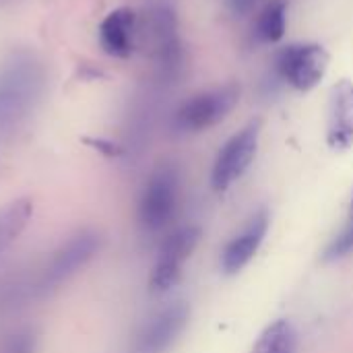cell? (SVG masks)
<instances>
[{"instance_id":"17","label":"cell","mask_w":353,"mask_h":353,"mask_svg":"<svg viewBox=\"0 0 353 353\" xmlns=\"http://www.w3.org/2000/svg\"><path fill=\"white\" fill-rule=\"evenodd\" d=\"M350 252H353V199H352V209H350V219H347V225L345 230L327 246L325 250V261H337V259H343L347 256Z\"/></svg>"},{"instance_id":"16","label":"cell","mask_w":353,"mask_h":353,"mask_svg":"<svg viewBox=\"0 0 353 353\" xmlns=\"http://www.w3.org/2000/svg\"><path fill=\"white\" fill-rule=\"evenodd\" d=\"M37 335L33 329H19L0 341V353H35Z\"/></svg>"},{"instance_id":"11","label":"cell","mask_w":353,"mask_h":353,"mask_svg":"<svg viewBox=\"0 0 353 353\" xmlns=\"http://www.w3.org/2000/svg\"><path fill=\"white\" fill-rule=\"evenodd\" d=\"M267 230H269V213L263 209L248 221V225L236 238H232L225 244L221 252V269L225 275L240 273L252 261V256L256 254V250L265 240Z\"/></svg>"},{"instance_id":"7","label":"cell","mask_w":353,"mask_h":353,"mask_svg":"<svg viewBox=\"0 0 353 353\" xmlns=\"http://www.w3.org/2000/svg\"><path fill=\"white\" fill-rule=\"evenodd\" d=\"M199 242H201V230L194 225L180 228L161 242L149 279V288L153 294H165L180 281L184 263L190 259Z\"/></svg>"},{"instance_id":"2","label":"cell","mask_w":353,"mask_h":353,"mask_svg":"<svg viewBox=\"0 0 353 353\" xmlns=\"http://www.w3.org/2000/svg\"><path fill=\"white\" fill-rule=\"evenodd\" d=\"M101 238L93 230H81L62 242L52 256L41 267L33 285H29V294L35 298H48L58 292L68 279H72L81 269H85L91 259L99 252Z\"/></svg>"},{"instance_id":"5","label":"cell","mask_w":353,"mask_h":353,"mask_svg":"<svg viewBox=\"0 0 353 353\" xmlns=\"http://www.w3.org/2000/svg\"><path fill=\"white\" fill-rule=\"evenodd\" d=\"M331 56L321 43H292L279 50L275 66L279 77L296 91H312L327 74Z\"/></svg>"},{"instance_id":"1","label":"cell","mask_w":353,"mask_h":353,"mask_svg":"<svg viewBox=\"0 0 353 353\" xmlns=\"http://www.w3.org/2000/svg\"><path fill=\"white\" fill-rule=\"evenodd\" d=\"M46 85V66L33 52H12L0 64V134L27 122L41 101Z\"/></svg>"},{"instance_id":"12","label":"cell","mask_w":353,"mask_h":353,"mask_svg":"<svg viewBox=\"0 0 353 353\" xmlns=\"http://www.w3.org/2000/svg\"><path fill=\"white\" fill-rule=\"evenodd\" d=\"M137 12L128 6L112 10L99 25V43L114 58H128L134 52Z\"/></svg>"},{"instance_id":"9","label":"cell","mask_w":353,"mask_h":353,"mask_svg":"<svg viewBox=\"0 0 353 353\" xmlns=\"http://www.w3.org/2000/svg\"><path fill=\"white\" fill-rule=\"evenodd\" d=\"M327 143L335 151L353 147V83L350 79H341L331 87Z\"/></svg>"},{"instance_id":"6","label":"cell","mask_w":353,"mask_h":353,"mask_svg":"<svg viewBox=\"0 0 353 353\" xmlns=\"http://www.w3.org/2000/svg\"><path fill=\"white\" fill-rule=\"evenodd\" d=\"M263 122L261 118L250 120L240 132H236L217 153V159L211 170V186L213 190L221 192L228 190L254 161L259 149Z\"/></svg>"},{"instance_id":"8","label":"cell","mask_w":353,"mask_h":353,"mask_svg":"<svg viewBox=\"0 0 353 353\" xmlns=\"http://www.w3.org/2000/svg\"><path fill=\"white\" fill-rule=\"evenodd\" d=\"M147 33L151 43V56L159 77H174L180 68L182 50L178 39V25L174 10L168 4H155L149 10Z\"/></svg>"},{"instance_id":"10","label":"cell","mask_w":353,"mask_h":353,"mask_svg":"<svg viewBox=\"0 0 353 353\" xmlns=\"http://www.w3.org/2000/svg\"><path fill=\"white\" fill-rule=\"evenodd\" d=\"M190 310L184 302H176L161 310L139 335V353H163L184 331Z\"/></svg>"},{"instance_id":"18","label":"cell","mask_w":353,"mask_h":353,"mask_svg":"<svg viewBox=\"0 0 353 353\" xmlns=\"http://www.w3.org/2000/svg\"><path fill=\"white\" fill-rule=\"evenodd\" d=\"M87 143L93 145L97 151H101V153L108 155V157H118V155L122 153V147H118L116 143L105 141V139H87Z\"/></svg>"},{"instance_id":"14","label":"cell","mask_w":353,"mask_h":353,"mask_svg":"<svg viewBox=\"0 0 353 353\" xmlns=\"http://www.w3.org/2000/svg\"><path fill=\"white\" fill-rule=\"evenodd\" d=\"M285 12H288L285 0H269L256 19L254 25L256 37L265 43L281 41L285 35Z\"/></svg>"},{"instance_id":"19","label":"cell","mask_w":353,"mask_h":353,"mask_svg":"<svg viewBox=\"0 0 353 353\" xmlns=\"http://www.w3.org/2000/svg\"><path fill=\"white\" fill-rule=\"evenodd\" d=\"M259 2H261V0H225L228 8H230L234 14H238V17H244V14H248L250 10H254V6H256Z\"/></svg>"},{"instance_id":"15","label":"cell","mask_w":353,"mask_h":353,"mask_svg":"<svg viewBox=\"0 0 353 353\" xmlns=\"http://www.w3.org/2000/svg\"><path fill=\"white\" fill-rule=\"evenodd\" d=\"M252 353H296V331L288 321H275L259 337Z\"/></svg>"},{"instance_id":"13","label":"cell","mask_w":353,"mask_h":353,"mask_svg":"<svg viewBox=\"0 0 353 353\" xmlns=\"http://www.w3.org/2000/svg\"><path fill=\"white\" fill-rule=\"evenodd\" d=\"M33 215L31 199H17L0 209V254L10 248V244L23 234Z\"/></svg>"},{"instance_id":"3","label":"cell","mask_w":353,"mask_h":353,"mask_svg":"<svg viewBox=\"0 0 353 353\" xmlns=\"http://www.w3.org/2000/svg\"><path fill=\"white\" fill-rule=\"evenodd\" d=\"M240 99V85L228 83L209 91H203L188 101H184L172 120V126L176 132L192 134L203 132L215 124H219L238 103Z\"/></svg>"},{"instance_id":"4","label":"cell","mask_w":353,"mask_h":353,"mask_svg":"<svg viewBox=\"0 0 353 353\" xmlns=\"http://www.w3.org/2000/svg\"><path fill=\"white\" fill-rule=\"evenodd\" d=\"M180 178L174 165L163 163L149 176L139 201V223L145 232H161L176 215Z\"/></svg>"}]
</instances>
